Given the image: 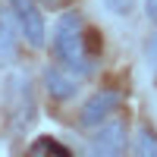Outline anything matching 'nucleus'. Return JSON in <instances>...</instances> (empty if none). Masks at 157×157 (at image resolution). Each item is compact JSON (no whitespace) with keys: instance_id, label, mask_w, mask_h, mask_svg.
Returning a JSON list of instances; mask_svg holds the SVG:
<instances>
[{"instance_id":"3","label":"nucleus","mask_w":157,"mask_h":157,"mask_svg":"<svg viewBox=\"0 0 157 157\" xmlns=\"http://www.w3.org/2000/svg\"><path fill=\"white\" fill-rule=\"evenodd\" d=\"M126 145V123L113 120L107 126H98V135L88 141L85 157H120Z\"/></svg>"},{"instance_id":"7","label":"nucleus","mask_w":157,"mask_h":157,"mask_svg":"<svg viewBox=\"0 0 157 157\" xmlns=\"http://www.w3.org/2000/svg\"><path fill=\"white\" fill-rule=\"evenodd\" d=\"M29 157H69V151L54 138H38L35 145L29 148Z\"/></svg>"},{"instance_id":"5","label":"nucleus","mask_w":157,"mask_h":157,"mask_svg":"<svg viewBox=\"0 0 157 157\" xmlns=\"http://www.w3.org/2000/svg\"><path fill=\"white\" fill-rule=\"evenodd\" d=\"M41 82H44V88H47V94L57 98V101H69V98L75 94V88H78L75 78H72V72H69V69H60V66H44Z\"/></svg>"},{"instance_id":"2","label":"nucleus","mask_w":157,"mask_h":157,"mask_svg":"<svg viewBox=\"0 0 157 157\" xmlns=\"http://www.w3.org/2000/svg\"><path fill=\"white\" fill-rule=\"evenodd\" d=\"M13 13L19 19V32L22 38L29 41V47H44V35H47V25H44V16L41 10L35 6V0H10Z\"/></svg>"},{"instance_id":"1","label":"nucleus","mask_w":157,"mask_h":157,"mask_svg":"<svg viewBox=\"0 0 157 157\" xmlns=\"http://www.w3.org/2000/svg\"><path fill=\"white\" fill-rule=\"evenodd\" d=\"M54 54L69 72H78V75L91 72V54L85 47L78 13H63L57 19V25H54Z\"/></svg>"},{"instance_id":"6","label":"nucleus","mask_w":157,"mask_h":157,"mask_svg":"<svg viewBox=\"0 0 157 157\" xmlns=\"http://www.w3.org/2000/svg\"><path fill=\"white\" fill-rule=\"evenodd\" d=\"M16 54V38H13V25L10 19L0 13V63H10Z\"/></svg>"},{"instance_id":"4","label":"nucleus","mask_w":157,"mask_h":157,"mask_svg":"<svg viewBox=\"0 0 157 157\" xmlns=\"http://www.w3.org/2000/svg\"><path fill=\"white\" fill-rule=\"evenodd\" d=\"M113 110H120V94L116 91H98L94 98L85 101L82 113H78V123L88 129H98L107 116H113Z\"/></svg>"},{"instance_id":"8","label":"nucleus","mask_w":157,"mask_h":157,"mask_svg":"<svg viewBox=\"0 0 157 157\" xmlns=\"http://www.w3.org/2000/svg\"><path fill=\"white\" fill-rule=\"evenodd\" d=\"M135 157H157V135L154 129L141 126L138 135H135Z\"/></svg>"},{"instance_id":"9","label":"nucleus","mask_w":157,"mask_h":157,"mask_svg":"<svg viewBox=\"0 0 157 157\" xmlns=\"http://www.w3.org/2000/svg\"><path fill=\"white\" fill-rule=\"evenodd\" d=\"M107 3H110V10L116 16H129L132 13V0H107Z\"/></svg>"},{"instance_id":"10","label":"nucleus","mask_w":157,"mask_h":157,"mask_svg":"<svg viewBox=\"0 0 157 157\" xmlns=\"http://www.w3.org/2000/svg\"><path fill=\"white\" fill-rule=\"evenodd\" d=\"M148 63L157 69V35H151V41H148Z\"/></svg>"},{"instance_id":"11","label":"nucleus","mask_w":157,"mask_h":157,"mask_svg":"<svg viewBox=\"0 0 157 157\" xmlns=\"http://www.w3.org/2000/svg\"><path fill=\"white\" fill-rule=\"evenodd\" d=\"M148 19L157 22V0H148Z\"/></svg>"}]
</instances>
